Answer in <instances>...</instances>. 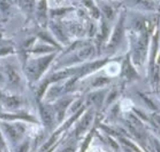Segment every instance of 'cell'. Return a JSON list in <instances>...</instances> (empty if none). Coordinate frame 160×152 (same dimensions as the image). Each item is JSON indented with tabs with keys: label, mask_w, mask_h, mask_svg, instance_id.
<instances>
[{
	"label": "cell",
	"mask_w": 160,
	"mask_h": 152,
	"mask_svg": "<svg viewBox=\"0 0 160 152\" xmlns=\"http://www.w3.org/2000/svg\"><path fill=\"white\" fill-rule=\"evenodd\" d=\"M147 44H148V36L147 32H145L139 39L136 46L134 48V61L136 62H140L145 57L147 53Z\"/></svg>",
	"instance_id": "obj_1"
},
{
	"label": "cell",
	"mask_w": 160,
	"mask_h": 152,
	"mask_svg": "<svg viewBox=\"0 0 160 152\" xmlns=\"http://www.w3.org/2000/svg\"><path fill=\"white\" fill-rule=\"evenodd\" d=\"M26 73L29 77L35 78V79L39 77L38 61H31L30 63H28L26 67Z\"/></svg>",
	"instance_id": "obj_2"
},
{
	"label": "cell",
	"mask_w": 160,
	"mask_h": 152,
	"mask_svg": "<svg viewBox=\"0 0 160 152\" xmlns=\"http://www.w3.org/2000/svg\"><path fill=\"white\" fill-rule=\"evenodd\" d=\"M122 21L118 23L117 27H116V29L114 31V33L112 35L111 38V46H116L118 45V43L120 42V40L122 39Z\"/></svg>",
	"instance_id": "obj_3"
},
{
	"label": "cell",
	"mask_w": 160,
	"mask_h": 152,
	"mask_svg": "<svg viewBox=\"0 0 160 152\" xmlns=\"http://www.w3.org/2000/svg\"><path fill=\"white\" fill-rule=\"evenodd\" d=\"M40 112H41V116H42V120L44 123L46 124V126H51L53 121V116L51 110L46 107H41L40 108Z\"/></svg>",
	"instance_id": "obj_4"
},
{
	"label": "cell",
	"mask_w": 160,
	"mask_h": 152,
	"mask_svg": "<svg viewBox=\"0 0 160 152\" xmlns=\"http://www.w3.org/2000/svg\"><path fill=\"white\" fill-rule=\"evenodd\" d=\"M6 74L7 77L9 79V81L12 85H18L20 81V77L18 74L17 73V71L14 69L12 67L10 66H8L6 68Z\"/></svg>",
	"instance_id": "obj_5"
},
{
	"label": "cell",
	"mask_w": 160,
	"mask_h": 152,
	"mask_svg": "<svg viewBox=\"0 0 160 152\" xmlns=\"http://www.w3.org/2000/svg\"><path fill=\"white\" fill-rule=\"evenodd\" d=\"M75 72V69H71V68H68V69H65V70H62V71L58 72L54 75H52L51 77V81H60V80H62L64 78L68 77L69 75H71L72 74H74Z\"/></svg>",
	"instance_id": "obj_6"
},
{
	"label": "cell",
	"mask_w": 160,
	"mask_h": 152,
	"mask_svg": "<svg viewBox=\"0 0 160 152\" xmlns=\"http://www.w3.org/2000/svg\"><path fill=\"white\" fill-rule=\"evenodd\" d=\"M54 55H51L49 56H46L43 58L38 60V66H39V76L41 75L43 72L45 71V69L47 68V66L49 65V63L52 61V59L53 58Z\"/></svg>",
	"instance_id": "obj_7"
},
{
	"label": "cell",
	"mask_w": 160,
	"mask_h": 152,
	"mask_svg": "<svg viewBox=\"0 0 160 152\" xmlns=\"http://www.w3.org/2000/svg\"><path fill=\"white\" fill-rule=\"evenodd\" d=\"M94 51V49L93 47L91 46H86V47H83L82 50H80V51L78 52L77 54V56H78L79 59L81 60H84V59H87L90 57L92 56V54Z\"/></svg>",
	"instance_id": "obj_8"
},
{
	"label": "cell",
	"mask_w": 160,
	"mask_h": 152,
	"mask_svg": "<svg viewBox=\"0 0 160 152\" xmlns=\"http://www.w3.org/2000/svg\"><path fill=\"white\" fill-rule=\"evenodd\" d=\"M104 97V93L103 92H95L93 94H91L88 97L89 104H94L96 106H99L102 104Z\"/></svg>",
	"instance_id": "obj_9"
},
{
	"label": "cell",
	"mask_w": 160,
	"mask_h": 152,
	"mask_svg": "<svg viewBox=\"0 0 160 152\" xmlns=\"http://www.w3.org/2000/svg\"><path fill=\"white\" fill-rule=\"evenodd\" d=\"M92 120V113L89 112L83 117V119L81 121V124L79 126V132H83L85 131L90 125Z\"/></svg>",
	"instance_id": "obj_10"
},
{
	"label": "cell",
	"mask_w": 160,
	"mask_h": 152,
	"mask_svg": "<svg viewBox=\"0 0 160 152\" xmlns=\"http://www.w3.org/2000/svg\"><path fill=\"white\" fill-rule=\"evenodd\" d=\"M5 131H6L7 134L9 135L10 139L16 141L20 138V133L17 131V128H15L13 126H9V125H5Z\"/></svg>",
	"instance_id": "obj_11"
},
{
	"label": "cell",
	"mask_w": 160,
	"mask_h": 152,
	"mask_svg": "<svg viewBox=\"0 0 160 152\" xmlns=\"http://www.w3.org/2000/svg\"><path fill=\"white\" fill-rule=\"evenodd\" d=\"M130 1L134 4L139 5L144 9H152L153 8L152 0H130Z\"/></svg>",
	"instance_id": "obj_12"
},
{
	"label": "cell",
	"mask_w": 160,
	"mask_h": 152,
	"mask_svg": "<svg viewBox=\"0 0 160 152\" xmlns=\"http://www.w3.org/2000/svg\"><path fill=\"white\" fill-rule=\"evenodd\" d=\"M69 102L70 100H62L61 102H59L58 104L56 106V109H57V111H58V113L59 118L61 119L63 115V113H64V111H65V109L67 108V106L69 105Z\"/></svg>",
	"instance_id": "obj_13"
},
{
	"label": "cell",
	"mask_w": 160,
	"mask_h": 152,
	"mask_svg": "<svg viewBox=\"0 0 160 152\" xmlns=\"http://www.w3.org/2000/svg\"><path fill=\"white\" fill-rule=\"evenodd\" d=\"M123 72H124L125 75H127L128 77L132 78L134 77L136 75V73L134 71L133 68L131 67V65L129 64V62L126 61L123 66Z\"/></svg>",
	"instance_id": "obj_14"
},
{
	"label": "cell",
	"mask_w": 160,
	"mask_h": 152,
	"mask_svg": "<svg viewBox=\"0 0 160 152\" xmlns=\"http://www.w3.org/2000/svg\"><path fill=\"white\" fill-rule=\"evenodd\" d=\"M105 63V60L95 61V62H93V63H92V64L89 65L88 67L87 68V69H86V72L94 71V70H96V69H98V68H100L101 66H103Z\"/></svg>",
	"instance_id": "obj_15"
},
{
	"label": "cell",
	"mask_w": 160,
	"mask_h": 152,
	"mask_svg": "<svg viewBox=\"0 0 160 152\" xmlns=\"http://www.w3.org/2000/svg\"><path fill=\"white\" fill-rule=\"evenodd\" d=\"M19 104H20V101L18 98H17V97H8V98H7L6 104L8 105V106L14 108V107L18 106Z\"/></svg>",
	"instance_id": "obj_16"
},
{
	"label": "cell",
	"mask_w": 160,
	"mask_h": 152,
	"mask_svg": "<svg viewBox=\"0 0 160 152\" xmlns=\"http://www.w3.org/2000/svg\"><path fill=\"white\" fill-rule=\"evenodd\" d=\"M22 4L27 10H32L34 5V0H22Z\"/></svg>",
	"instance_id": "obj_17"
},
{
	"label": "cell",
	"mask_w": 160,
	"mask_h": 152,
	"mask_svg": "<svg viewBox=\"0 0 160 152\" xmlns=\"http://www.w3.org/2000/svg\"><path fill=\"white\" fill-rule=\"evenodd\" d=\"M109 82V80L106 79V78L104 77H99L97 78L94 81H93V86H104V85L107 84Z\"/></svg>",
	"instance_id": "obj_18"
},
{
	"label": "cell",
	"mask_w": 160,
	"mask_h": 152,
	"mask_svg": "<svg viewBox=\"0 0 160 152\" xmlns=\"http://www.w3.org/2000/svg\"><path fill=\"white\" fill-rule=\"evenodd\" d=\"M103 12H104L105 16L108 19L111 20L113 18V11L111 10V7L107 6V5H104L103 6Z\"/></svg>",
	"instance_id": "obj_19"
},
{
	"label": "cell",
	"mask_w": 160,
	"mask_h": 152,
	"mask_svg": "<svg viewBox=\"0 0 160 152\" xmlns=\"http://www.w3.org/2000/svg\"><path fill=\"white\" fill-rule=\"evenodd\" d=\"M10 6V3L9 0H0V9L2 10H7Z\"/></svg>",
	"instance_id": "obj_20"
},
{
	"label": "cell",
	"mask_w": 160,
	"mask_h": 152,
	"mask_svg": "<svg viewBox=\"0 0 160 152\" xmlns=\"http://www.w3.org/2000/svg\"><path fill=\"white\" fill-rule=\"evenodd\" d=\"M52 30H54V32L58 35L59 38H61V39H63V38H64V33L62 32V29L61 28V27L54 25V26L52 27Z\"/></svg>",
	"instance_id": "obj_21"
},
{
	"label": "cell",
	"mask_w": 160,
	"mask_h": 152,
	"mask_svg": "<svg viewBox=\"0 0 160 152\" xmlns=\"http://www.w3.org/2000/svg\"><path fill=\"white\" fill-rule=\"evenodd\" d=\"M57 135H58V133H56L55 135H54V136H52V139H50L49 142L47 143L46 145H45L43 146L42 149H41V150H42V151H44V150H48V149H49L50 146L52 145L53 143L55 142L56 139H57Z\"/></svg>",
	"instance_id": "obj_22"
},
{
	"label": "cell",
	"mask_w": 160,
	"mask_h": 152,
	"mask_svg": "<svg viewBox=\"0 0 160 152\" xmlns=\"http://www.w3.org/2000/svg\"><path fill=\"white\" fill-rule=\"evenodd\" d=\"M52 49L50 48V47H46V46H44V47H39L38 49H36L34 51L36 52H46V51H52Z\"/></svg>",
	"instance_id": "obj_23"
},
{
	"label": "cell",
	"mask_w": 160,
	"mask_h": 152,
	"mask_svg": "<svg viewBox=\"0 0 160 152\" xmlns=\"http://www.w3.org/2000/svg\"><path fill=\"white\" fill-rule=\"evenodd\" d=\"M46 86H47V83L46 84H44L41 86V87L39 88V93H38V95H39V97H41V95L43 94V92L45 91V89H46Z\"/></svg>",
	"instance_id": "obj_24"
},
{
	"label": "cell",
	"mask_w": 160,
	"mask_h": 152,
	"mask_svg": "<svg viewBox=\"0 0 160 152\" xmlns=\"http://www.w3.org/2000/svg\"><path fill=\"white\" fill-rule=\"evenodd\" d=\"M81 104H82V101H77V102L75 103V106L72 107V111H75L76 109H79V107H80Z\"/></svg>",
	"instance_id": "obj_25"
},
{
	"label": "cell",
	"mask_w": 160,
	"mask_h": 152,
	"mask_svg": "<svg viewBox=\"0 0 160 152\" xmlns=\"http://www.w3.org/2000/svg\"><path fill=\"white\" fill-rule=\"evenodd\" d=\"M9 51H10V49L8 48L0 49V55H4V54H6Z\"/></svg>",
	"instance_id": "obj_26"
},
{
	"label": "cell",
	"mask_w": 160,
	"mask_h": 152,
	"mask_svg": "<svg viewBox=\"0 0 160 152\" xmlns=\"http://www.w3.org/2000/svg\"><path fill=\"white\" fill-rule=\"evenodd\" d=\"M3 147V139H2V137H1V134H0V150L2 149Z\"/></svg>",
	"instance_id": "obj_27"
},
{
	"label": "cell",
	"mask_w": 160,
	"mask_h": 152,
	"mask_svg": "<svg viewBox=\"0 0 160 152\" xmlns=\"http://www.w3.org/2000/svg\"><path fill=\"white\" fill-rule=\"evenodd\" d=\"M3 81V75H2V73H1V69H0V82Z\"/></svg>",
	"instance_id": "obj_28"
},
{
	"label": "cell",
	"mask_w": 160,
	"mask_h": 152,
	"mask_svg": "<svg viewBox=\"0 0 160 152\" xmlns=\"http://www.w3.org/2000/svg\"><path fill=\"white\" fill-rule=\"evenodd\" d=\"M2 98V94H1V92H0V99Z\"/></svg>",
	"instance_id": "obj_29"
}]
</instances>
